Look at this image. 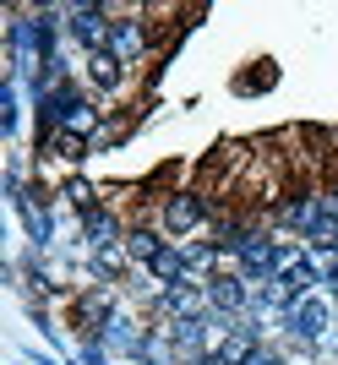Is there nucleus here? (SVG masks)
<instances>
[{"mask_svg":"<svg viewBox=\"0 0 338 365\" xmlns=\"http://www.w3.org/2000/svg\"><path fill=\"white\" fill-rule=\"evenodd\" d=\"M218 213H224V207H218L208 191H197V185H180V191H164V197H158L153 224L164 229L175 245H185V240H202V235H213Z\"/></svg>","mask_w":338,"mask_h":365,"instance_id":"nucleus-1","label":"nucleus"},{"mask_svg":"<svg viewBox=\"0 0 338 365\" xmlns=\"http://www.w3.org/2000/svg\"><path fill=\"white\" fill-rule=\"evenodd\" d=\"M109 55L126 66V71H137V66L153 61V22L142 11H126L115 6V28H109Z\"/></svg>","mask_w":338,"mask_h":365,"instance_id":"nucleus-2","label":"nucleus"},{"mask_svg":"<svg viewBox=\"0 0 338 365\" xmlns=\"http://www.w3.org/2000/svg\"><path fill=\"white\" fill-rule=\"evenodd\" d=\"M109 28H115V6H98V0L66 6V38H71L82 55H98V49H109Z\"/></svg>","mask_w":338,"mask_h":365,"instance_id":"nucleus-3","label":"nucleus"},{"mask_svg":"<svg viewBox=\"0 0 338 365\" xmlns=\"http://www.w3.org/2000/svg\"><path fill=\"white\" fill-rule=\"evenodd\" d=\"M126 218L115 213V207H93V213H82L77 218V240H82V257H88V251H109V245H126Z\"/></svg>","mask_w":338,"mask_h":365,"instance_id":"nucleus-4","label":"nucleus"},{"mask_svg":"<svg viewBox=\"0 0 338 365\" xmlns=\"http://www.w3.org/2000/svg\"><path fill=\"white\" fill-rule=\"evenodd\" d=\"M202 289H208V305H213V317H246V311H251V294H257L246 278L235 273V267L213 273L208 284H202Z\"/></svg>","mask_w":338,"mask_h":365,"instance_id":"nucleus-5","label":"nucleus"},{"mask_svg":"<svg viewBox=\"0 0 338 365\" xmlns=\"http://www.w3.org/2000/svg\"><path fill=\"white\" fill-rule=\"evenodd\" d=\"M82 82H88V93H98V98H115V93H126L131 71H126L109 49H98V55H82Z\"/></svg>","mask_w":338,"mask_h":365,"instance_id":"nucleus-6","label":"nucleus"},{"mask_svg":"<svg viewBox=\"0 0 338 365\" xmlns=\"http://www.w3.org/2000/svg\"><path fill=\"white\" fill-rule=\"evenodd\" d=\"M164 245H169V235L153 224V218H137V224L126 229V257H131V267H148Z\"/></svg>","mask_w":338,"mask_h":365,"instance_id":"nucleus-7","label":"nucleus"},{"mask_svg":"<svg viewBox=\"0 0 338 365\" xmlns=\"http://www.w3.org/2000/svg\"><path fill=\"white\" fill-rule=\"evenodd\" d=\"M93 137H82V131H55V137H39V158H61V164H88Z\"/></svg>","mask_w":338,"mask_h":365,"instance_id":"nucleus-8","label":"nucleus"},{"mask_svg":"<svg viewBox=\"0 0 338 365\" xmlns=\"http://www.w3.org/2000/svg\"><path fill=\"white\" fill-rule=\"evenodd\" d=\"M61 202H66V207H71V213H93V207H104V197H98V185H93L88 180V175H71V180H66L61 185Z\"/></svg>","mask_w":338,"mask_h":365,"instance_id":"nucleus-9","label":"nucleus"},{"mask_svg":"<svg viewBox=\"0 0 338 365\" xmlns=\"http://www.w3.org/2000/svg\"><path fill=\"white\" fill-rule=\"evenodd\" d=\"M0 125H6V137H16L22 131V82H0Z\"/></svg>","mask_w":338,"mask_h":365,"instance_id":"nucleus-10","label":"nucleus"},{"mask_svg":"<svg viewBox=\"0 0 338 365\" xmlns=\"http://www.w3.org/2000/svg\"><path fill=\"white\" fill-rule=\"evenodd\" d=\"M246 365H290V349H278V344H262Z\"/></svg>","mask_w":338,"mask_h":365,"instance_id":"nucleus-11","label":"nucleus"},{"mask_svg":"<svg viewBox=\"0 0 338 365\" xmlns=\"http://www.w3.org/2000/svg\"><path fill=\"white\" fill-rule=\"evenodd\" d=\"M322 202H327V218H333V229H338V175L322 185Z\"/></svg>","mask_w":338,"mask_h":365,"instance_id":"nucleus-12","label":"nucleus"}]
</instances>
